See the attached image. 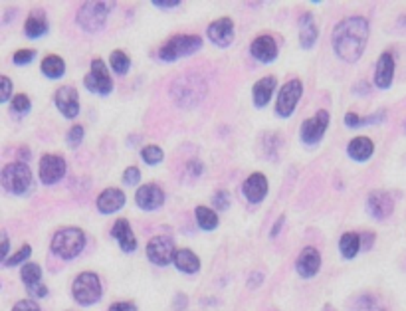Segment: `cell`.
<instances>
[{
  "instance_id": "obj_52",
  "label": "cell",
  "mask_w": 406,
  "mask_h": 311,
  "mask_svg": "<svg viewBox=\"0 0 406 311\" xmlns=\"http://www.w3.org/2000/svg\"><path fill=\"white\" fill-rule=\"evenodd\" d=\"M20 153H22V157H24V163L28 161V157H30V153H28V151H26V147H22V151H20Z\"/></svg>"
},
{
  "instance_id": "obj_30",
  "label": "cell",
  "mask_w": 406,
  "mask_h": 311,
  "mask_svg": "<svg viewBox=\"0 0 406 311\" xmlns=\"http://www.w3.org/2000/svg\"><path fill=\"white\" fill-rule=\"evenodd\" d=\"M40 69H42V74L46 76L48 80H59L66 74V62L56 54H48L46 58L42 60Z\"/></svg>"
},
{
  "instance_id": "obj_27",
  "label": "cell",
  "mask_w": 406,
  "mask_h": 311,
  "mask_svg": "<svg viewBox=\"0 0 406 311\" xmlns=\"http://www.w3.org/2000/svg\"><path fill=\"white\" fill-rule=\"evenodd\" d=\"M173 264L183 274H197L198 270H200V258L192 250L183 248V250H176Z\"/></svg>"
},
{
  "instance_id": "obj_51",
  "label": "cell",
  "mask_w": 406,
  "mask_h": 311,
  "mask_svg": "<svg viewBox=\"0 0 406 311\" xmlns=\"http://www.w3.org/2000/svg\"><path fill=\"white\" fill-rule=\"evenodd\" d=\"M174 305H176V310H185L186 305V298L183 293H178L176 298H174Z\"/></svg>"
},
{
  "instance_id": "obj_50",
  "label": "cell",
  "mask_w": 406,
  "mask_h": 311,
  "mask_svg": "<svg viewBox=\"0 0 406 311\" xmlns=\"http://www.w3.org/2000/svg\"><path fill=\"white\" fill-rule=\"evenodd\" d=\"M8 248H10L8 234H6V232H2V260H8Z\"/></svg>"
},
{
  "instance_id": "obj_28",
  "label": "cell",
  "mask_w": 406,
  "mask_h": 311,
  "mask_svg": "<svg viewBox=\"0 0 406 311\" xmlns=\"http://www.w3.org/2000/svg\"><path fill=\"white\" fill-rule=\"evenodd\" d=\"M360 248H363V240L357 232H345L339 240V252L345 260H353L359 254Z\"/></svg>"
},
{
  "instance_id": "obj_49",
  "label": "cell",
  "mask_w": 406,
  "mask_h": 311,
  "mask_svg": "<svg viewBox=\"0 0 406 311\" xmlns=\"http://www.w3.org/2000/svg\"><path fill=\"white\" fill-rule=\"evenodd\" d=\"M262 282H264V274H262V272L252 274V276H250V279H248V288H258Z\"/></svg>"
},
{
  "instance_id": "obj_44",
  "label": "cell",
  "mask_w": 406,
  "mask_h": 311,
  "mask_svg": "<svg viewBox=\"0 0 406 311\" xmlns=\"http://www.w3.org/2000/svg\"><path fill=\"white\" fill-rule=\"evenodd\" d=\"M202 171H204V165L200 161H188L186 163V173L190 174V177H200L202 174Z\"/></svg>"
},
{
  "instance_id": "obj_33",
  "label": "cell",
  "mask_w": 406,
  "mask_h": 311,
  "mask_svg": "<svg viewBox=\"0 0 406 311\" xmlns=\"http://www.w3.org/2000/svg\"><path fill=\"white\" fill-rule=\"evenodd\" d=\"M141 159H143L145 165L155 167V165L162 163V159H164V151H162L159 145H147V147L141 149Z\"/></svg>"
},
{
  "instance_id": "obj_39",
  "label": "cell",
  "mask_w": 406,
  "mask_h": 311,
  "mask_svg": "<svg viewBox=\"0 0 406 311\" xmlns=\"http://www.w3.org/2000/svg\"><path fill=\"white\" fill-rule=\"evenodd\" d=\"M85 137V129L81 125H74L68 131V135H66V141H68V145L70 147H80V143Z\"/></svg>"
},
{
  "instance_id": "obj_11",
  "label": "cell",
  "mask_w": 406,
  "mask_h": 311,
  "mask_svg": "<svg viewBox=\"0 0 406 311\" xmlns=\"http://www.w3.org/2000/svg\"><path fill=\"white\" fill-rule=\"evenodd\" d=\"M66 173H68V163L62 155H54V153L42 155L40 167H38V177L44 185H56L66 177Z\"/></svg>"
},
{
  "instance_id": "obj_3",
  "label": "cell",
  "mask_w": 406,
  "mask_h": 311,
  "mask_svg": "<svg viewBox=\"0 0 406 311\" xmlns=\"http://www.w3.org/2000/svg\"><path fill=\"white\" fill-rule=\"evenodd\" d=\"M0 183L6 193L14 196H26L34 191V174L24 161L8 163L0 173Z\"/></svg>"
},
{
  "instance_id": "obj_2",
  "label": "cell",
  "mask_w": 406,
  "mask_h": 311,
  "mask_svg": "<svg viewBox=\"0 0 406 311\" xmlns=\"http://www.w3.org/2000/svg\"><path fill=\"white\" fill-rule=\"evenodd\" d=\"M209 92L206 88V81L202 80L197 74H186V76H181L173 81L171 85V97L174 99V104L183 109H192L197 107L204 95Z\"/></svg>"
},
{
  "instance_id": "obj_42",
  "label": "cell",
  "mask_w": 406,
  "mask_h": 311,
  "mask_svg": "<svg viewBox=\"0 0 406 311\" xmlns=\"http://www.w3.org/2000/svg\"><path fill=\"white\" fill-rule=\"evenodd\" d=\"M12 311H42L40 305L34 300H20L16 301V305L12 307Z\"/></svg>"
},
{
  "instance_id": "obj_16",
  "label": "cell",
  "mask_w": 406,
  "mask_h": 311,
  "mask_svg": "<svg viewBox=\"0 0 406 311\" xmlns=\"http://www.w3.org/2000/svg\"><path fill=\"white\" fill-rule=\"evenodd\" d=\"M234 34H236V30H234V22H232V18H228V16L214 20V22L209 26V30H206V36H209L210 42L218 48L230 46V44L234 42Z\"/></svg>"
},
{
  "instance_id": "obj_26",
  "label": "cell",
  "mask_w": 406,
  "mask_h": 311,
  "mask_svg": "<svg viewBox=\"0 0 406 311\" xmlns=\"http://www.w3.org/2000/svg\"><path fill=\"white\" fill-rule=\"evenodd\" d=\"M48 18L44 16L42 11H34L24 22V34L28 36L30 40H38L42 36L48 34Z\"/></svg>"
},
{
  "instance_id": "obj_40",
  "label": "cell",
  "mask_w": 406,
  "mask_h": 311,
  "mask_svg": "<svg viewBox=\"0 0 406 311\" xmlns=\"http://www.w3.org/2000/svg\"><path fill=\"white\" fill-rule=\"evenodd\" d=\"M141 181V171L137 167H127L125 171H123V183L127 186H135L139 185Z\"/></svg>"
},
{
  "instance_id": "obj_37",
  "label": "cell",
  "mask_w": 406,
  "mask_h": 311,
  "mask_svg": "<svg viewBox=\"0 0 406 311\" xmlns=\"http://www.w3.org/2000/svg\"><path fill=\"white\" fill-rule=\"evenodd\" d=\"M212 205L218 212H226L230 208V193L228 191H218L216 195L212 196Z\"/></svg>"
},
{
  "instance_id": "obj_34",
  "label": "cell",
  "mask_w": 406,
  "mask_h": 311,
  "mask_svg": "<svg viewBox=\"0 0 406 311\" xmlns=\"http://www.w3.org/2000/svg\"><path fill=\"white\" fill-rule=\"evenodd\" d=\"M10 107L12 113H16V116H26V113L32 109V102H30V97H28L26 93H16V95L12 97Z\"/></svg>"
},
{
  "instance_id": "obj_21",
  "label": "cell",
  "mask_w": 406,
  "mask_h": 311,
  "mask_svg": "<svg viewBox=\"0 0 406 311\" xmlns=\"http://www.w3.org/2000/svg\"><path fill=\"white\" fill-rule=\"evenodd\" d=\"M125 202H127L125 193L121 188H117V186H109V188L102 191V195L97 196L95 207H97V210L102 214H113V212H119L121 208L125 207Z\"/></svg>"
},
{
  "instance_id": "obj_24",
  "label": "cell",
  "mask_w": 406,
  "mask_h": 311,
  "mask_svg": "<svg viewBox=\"0 0 406 311\" xmlns=\"http://www.w3.org/2000/svg\"><path fill=\"white\" fill-rule=\"evenodd\" d=\"M319 38V28L315 24V18L312 12H305L300 18V46L303 50H312Z\"/></svg>"
},
{
  "instance_id": "obj_47",
  "label": "cell",
  "mask_w": 406,
  "mask_h": 311,
  "mask_svg": "<svg viewBox=\"0 0 406 311\" xmlns=\"http://www.w3.org/2000/svg\"><path fill=\"white\" fill-rule=\"evenodd\" d=\"M284 224H286V214H281L276 222H274V226H272V232H270V236L272 238H276L279 232H281V228H284Z\"/></svg>"
},
{
  "instance_id": "obj_6",
  "label": "cell",
  "mask_w": 406,
  "mask_h": 311,
  "mask_svg": "<svg viewBox=\"0 0 406 311\" xmlns=\"http://www.w3.org/2000/svg\"><path fill=\"white\" fill-rule=\"evenodd\" d=\"M113 2H83L78 8V16L76 20L80 24V28L88 34H95L99 30H104L107 16L113 11Z\"/></svg>"
},
{
  "instance_id": "obj_23",
  "label": "cell",
  "mask_w": 406,
  "mask_h": 311,
  "mask_svg": "<svg viewBox=\"0 0 406 311\" xmlns=\"http://www.w3.org/2000/svg\"><path fill=\"white\" fill-rule=\"evenodd\" d=\"M276 85H278V80L274 76H264L255 81L252 88V102L255 107H266L270 104L272 95L276 92Z\"/></svg>"
},
{
  "instance_id": "obj_25",
  "label": "cell",
  "mask_w": 406,
  "mask_h": 311,
  "mask_svg": "<svg viewBox=\"0 0 406 311\" xmlns=\"http://www.w3.org/2000/svg\"><path fill=\"white\" fill-rule=\"evenodd\" d=\"M372 153H374V143H372V139L363 137V135L355 137L347 145V155L355 163H367L372 157Z\"/></svg>"
},
{
  "instance_id": "obj_43",
  "label": "cell",
  "mask_w": 406,
  "mask_h": 311,
  "mask_svg": "<svg viewBox=\"0 0 406 311\" xmlns=\"http://www.w3.org/2000/svg\"><path fill=\"white\" fill-rule=\"evenodd\" d=\"M343 123L349 127V129H359L363 127V117L357 116V113H345V119H343Z\"/></svg>"
},
{
  "instance_id": "obj_20",
  "label": "cell",
  "mask_w": 406,
  "mask_h": 311,
  "mask_svg": "<svg viewBox=\"0 0 406 311\" xmlns=\"http://www.w3.org/2000/svg\"><path fill=\"white\" fill-rule=\"evenodd\" d=\"M295 270L305 279L314 277L321 270V254H319V250L314 246L303 248L300 256H298V260H295Z\"/></svg>"
},
{
  "instance_id": "obj_22",
  "label": "cell",
  "mask_w": 406,
  "mask_h": 311,
  "mask_svg": "<svg viewBox=\"0 0 406 311\" xmlns=\"http://www.w3.org/2000/svg\"><path fill=\"white\" fill-rule=\"evenodd\" d=\"M111 238H115L119 248L123 252H135L137 250V238H135V232L131 228L127 219H117L115 224L111 226Z\"/></svg>"
},
{
  "instance_id": "obj_38",
  "label": "cell",
  "mask_w": 406,
  "mask_h": 311,
  "mask_svg": "<svg viewBox=\"0 0 406 311\" xmlns=\"http://www.w3.org/2000/svg\"><path fill=\"white\" fill-rule=\"evenodd\" d=\"M36 58V52L34 50H18V52H14V56H12V62L16 64V66H28V64H32Z\"/></svg>"
},
{
  "instance_id": "obj_8",
  "label": "cell",
  "mask_w": 406,
  "mask_h": 311,
  "mask_svg": "<svg viewBox=\"0 0 406 311\" xmlns=\"http://www.w3.org/2000/svg\"><path fill=\"white\" fill-rule=\"evenodd\" d=\"M303 95V81L293 78L286 85H281V90L278 93V99H276V116L281 119H290L295 111V107L300 104Z\"/></svg>"
},
{
  "instance_id": "obj_29",
  "label": "cell",
  "mask_w": 406,
  "mask_h": 311,
  "mask_svg": "<svg viewBox=\"0 0 406 311\" xmlns=\"http://www.w3.org/2000/svg\"><path fill=\"white\" fill-rule=\"evenodd\" d=\"M195 216H197V224L200 230L204 232H212L218 228V214H216V210L214 208L204 207V205H200V207L195 208Z\"/></svg>"
},
{
  "instance_id": "obj_14",
  "label": "cell",
  "mask_w": 406,
  "mask_h": 311,
  "mask_svg": "<svg viewBox=\"0 0 406 311\" xmlns=\"http://www.w3.org/2000/svg\"><path fill=\"white\" fill-rule=\"evenodd\" d=\"M164 191L161 186L155 185V183H147L137 188L135 193V205L145 210V212H153V210H159L164 205Z\"/></svg>"
},
{
  "instance_id": "obj_4",
  "label": "cell",
  "mask_w": 406,
  "mask_h": 311,
  "mask_svg": "<svg viewBox=\"0 0 406 311\" xmlns=\"http://www.w3.org/2000/svg\"><path fill=\"white\" fill-rule=\"evenodd\" d=\"M50 248H52L54 256H58L62 260H74L85 248V232L81 228H76V226L62 228L52 236Z\"/></svg>"
},
{
  "instance_id": "obj_36",
  "label": "cell",
  "mask_w": 406,
  "mask_h": 311,
  "mask_svg": "<svg viewBox=\"0 0 406 311\" xmlns=\"http://www.w3.org/2000/svg\"><path fill=\"white\" fill-rule=\"evenodd\" d=\"M30 254H32V246H30V244H24V246L20 248V250H18V252L12 254V256H8V260H4L2 264L6 265V268H12V265L22 264L24 260H28V258H30Z\"/></svg>"
},
{
  "instance_id": "obj_13",
  "label": "cell",
  "mask_w": 406,
  "mask_h": 311,
  "mask_svg": "<svg viewBox=\"0 0 406 311\" xmlns=\"http://www.w3.org/2000/svg\"><path fill=\"white\" fill-rule=\"evenodd\" d=\"M54 104L66 119H76L80 116V93L71 85H64L54 93Z\"/></svg>"
},
{
  "instance_id": "obj_41",
  "label": "cell",
  "mask_w": 406,
  "mask_h": 311,
  "mask_svg": "<svg viewBox=\"0 0 406 311\" xmlns=\"http://www.w3.org/2000/svg\"><path fill=\"white\" fill-rule=\"evenodd\" d=\"M10 95H12V80L8 76H2V78H0V102H2V104L10 102Z\"/></svg>"
},
{
  "instance_id": "obj_19",
  "label": "cell",
  "mask_w": 406,
  "mask_h": 311,
  "mask_svg": "<svg viewBox=\"0 0 406 311\" xmlns=\"http://www.w3.org/2000/svg\"><path fill=\"white\" fill-rule=\"evenodd\" d=\"M395 56L391 52H383L379 60H377V66H374V85L379 90H388L393 85L395 80Z\"/></svg>"
},
{
  "instance_id": "obj_53",
  "label": "cell",
  "mask_w": 406,
  "mask_h": 311,
  "mask_svg": "<svg viewBox=\"0 0 406 311\" xmlns=\"http://www.w3.org/2000/svg\"><path fill=\"white\" fill-rule=\"evenodd\" d=\"M405 127H406V123H405Z\"/></svg>"
},
{
  "instance_id": "obj_15",
  "label": "cell",
  "mask_w": 406,
  "mask_h": 311,
  "mask_svg": "<svg viewBox=\"0 0 406 311\" xmlns=\"http://www.w3.org/2000/svg\"><path fill=\"white\" fill-rule=\"evenodd\" d=\"M367 210L374 220H386L395 210V198L386 191H372L367 196Z\"/></svg>"
},
{
  "instance_id": "obj_45",
  "label": "cell",
  "mask_w": 406,
  "mask_h": 311,
  "mask_svg": "<svg viewBox=\"0 0 406 311\" xmlns=\"http://www.w3.org/2000/svg\"><path fill=\"white\" fill-rule=\"evenodd\" d=\"M109 311H137V305L133 301H117L109 307Z\"/></svg>"
},
{
  "instance_id": "obj_18",
  "label": "cell",
  "mask_w": 406,
  "mask_h": 311,
  "mask_svg": "<svg viewBox=\"0 0 406 311\" xmlns=\"http://www.w3.org/2000/svg\"><path fill=\"white\" fill-rule=\"evenodd\" d=\"M250 54L260 64H272V62H276V58H278V44H276L274 36L262 34L254 38V42L250 44Z\"/></svg>"
},
{
  "instance_id": "obj_7",
  "label": "cell",
  "mask_w": 406,
  "mask_h": 311,
  "mask_svg": "<svg viewBox=\"0 0 406 311\" xmlns=\"http://www.w3.org/2000/svg\"><path fill=\"white\" fill-rule=\"evenodd\" d=\"M71 293L74 300L78 301L83 307L95 305L104 296V288H102V279L93 272H81L80 276L74 279L71 284Z\"/></svg>"
},
{
  "instance_id": "obj_12",
  "label": "cell",
  "mask_w": 406,
  "mask_h": 311,
  "mask_svg": "<svg viewBox=\"0 0 406 311\" xmlns=\"http://www.w3.org/2000/svg\"><path fill=\"white\" fill-rule=\"evenodd\" d=\"M174 254H176V248H174V242L171 236H155L147 244V258L151 260L155 265H164L173 264L174 262Z\"/></svg>"
},
{
  "instance_id": "obj_32",
  "label": "cell",
  "mask_w": 406,
  "mask_h": 311,
  "mask_svg": "<svg viewBox=\"0 0 406 311\" xmlns=\"http://www.w3.org/2000/svg\"><path fill=\"white\" fill-rule=\"evenodd\" d=\"M109 64H111V69L119 74V76H125L129 69H131V58L123 50H113L111 56H109Z\"/></svg>"
},
{
  "instance_id": "obj_5",
  "label": "cell",
  "mask_w": 406,
  "mask_h": 311,
  "mask_svg": "<svg viewBox=\"0 0 406 311\" xmlns=\"http://www.w3.org/2000/svg\"><path fill=\"white\" fill-rule=\"evenodd\" d=\"M202 48V38L197 34H176L171 36L157 52V56L162 62H176L181 58H188L192 54H197Z\"/></svg>"
},
{
  "instance_id": "obj_46",
  "label": "cell",
  "mask_w": 406,
  "mask_h": 311,
  "mask_svg": "<svg viewBox=\"0 0 406 311\" xmlns=\"http://www.w3.org/2000/svg\"><path fill=\"white\" fill-rule=\"evenodd\" d=\"M153 6H157V8H176V6H181V0H153Z\"/></svg>"
},
{
  "instance_id": "obj_31",
  "label": "cell",
  "mask_w": 406,
  "mask_h": 311,
  "mask_svg": "<svg viewBox=\"0 0 406 311\" xmlns=\"http://www.w3.org/2000/svg\"><path fill=\"white\" fill-rule=\"evenodd\" d=\"M20 277L28 289L38 288V286H42V268L34 262H26L20 270Z\"/></svg>"
},
{
  "instance_id": "obj_17",
  "label": "cell",
  "mask_w": 406,
  "mask_h": 311,
  "mask_svg": "<svg viewBox=\"0 0 406 311\" xmlns=\"http://www.w3.org/2000/svg\"><path fill=\"white\" fill-rule=\"evenodd\" d=\"M267 191H270V183H267V177L264 173H252L244 181L242 185V195L252 205L264 202V198L267 196Z\"/></svg>"
},
{
  "instance_id": "obj_35",
  "label": "cell",
  "mask_w": 406,
  "mask_h": 311,
  "mask_svg": "<svg viewBox=\"0 0 406 311\" xmlns=\"http://www.w3.org/2000/svg\"><path fill=\"white\" fill-rule=\"evenodd\" d=\"M353 311H384V307L379 303L374 296H360L353 305Z\"/></svg>"
},
{
  "instance_id": "obj_9",
  "label": "cell",
  "mask_w": 406,
  "mask_h": 311,
  "mask_svg": "<svg viewBox=\"0 0 406 311\" xmlns=\"http://www.w3.org/2000/svg\"><path fill=\"white\" fill-rule=\"evenodd\" d=\"M329 127V111L319 109L314 117L305 119L300 127V139L305 147H315L325 137V131Z\"/></svg>"
},
{
  "instance_id": "obj_10",
  "label": "cell",
  "mask_w": 406,
  "mask_h": 311,
  "mask_svg": "<svg viewBox=\"0 0 406 311\" xmlns=\"http://www.w3.org/2000/svg\"><path fill=\"white\" fill-rule=\"evenodd\" d=\"M83 83L85 88L92 93H99V95H109L113 92V80H111V74L107 69V64H105L102 58H95L90 66V74L83 78Z\"/></svg>"
},
{
  "instance_id": "obj_48",
  "label": "cell",
  "mask_w": 406,
  "mask_h": 311,
  "mask_svg": "<svg viewBox=\"0 0 406 311\" xmlns=\"http://www.w3.org/2000/svg\"><path fill=\"white\" fill-rule=\"evenodd\" d=\"M360 240H363V248H365V250H371L372 242H374V234H372V232H365V234L360 236Z\"/></svg>"
},
{
  "instance_id": "obj_1",
  "label": "cell",
  "mask_w": 406,
  "mask_h": 311,
  "mask_svg": "<svg viewBox=\"0 0 406 311\" xmlns=\"http://www.w3.org/2000/svg\"><path fill=\"white\" fill-rule=\"evenodd\" d=\"M369 42V20L363 16H349L337 22L331 34V44L337 58L355 64L363 56Z\"/></svg>"
}]
</instances>
